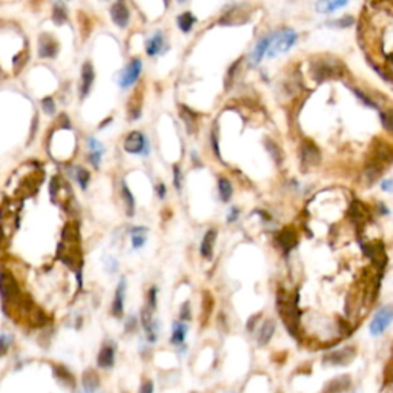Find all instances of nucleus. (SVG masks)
Masks as SVG:
<instances>
[{
  "instance_id": "nucleus-31",
  "label": "nucleus",
  "mask_w": 393,
  "mask_h": 393,
  "mask_svg": "<svg viewBox=\"0 0 393 393\" xmlns=\"http://www.w3.org/2000/svg\"><path fill=\"white\" fill-rule=\"evenodd\" d=\"M75 180L82 186V189H86L89 181V172L83 168H75Z\"/></svg>"
},
{
  "instance_id": "nucleus-7",
  "label": "nucleus",
  "mask_w": 393,
  "mask_h": 393,
  "mask_svg": "<svg viewBox=\"0 0 393 393\" xmlns=\"http://www.w3.org/2000/svg\"><path fill=\"white\" fill-rule=\"evenodd\" d=\"M59 53V43L50 34H42L38 38V56L43 59H54Z\"/></svg>"
},
{
  "instance_id": "nucleus-38",
  "label": "nucleus",
  "mask_w": 393,
  "mask_h": 393,
  "mask_svg": "<svg viewBox=\"0 0 393 393\" xmlns=\"http://www.w3.org/2000/svg\"><path fill=\"white\" fill-rule=\"evenodd\" d=\"M138 393H154V382H152L151 379L143 381V384H141Z\"/></svg>"
},
{
  "instance_id": "nucleus-15",
  "label": "nucleus",
  "mask_w": 393,
  "mask_h": 393,
  "mask_svg": "<svg viewBox=\"0 0 393 393\" xmlns=\"http://www.w3.org/2000/svg\"><path fill=\"white\" fill-rule=\"evenodd\" d=\"M275 329H277V324H275L273 320H266L261 327L258 329V333H257V344L260 347H264L266 344H269V341L272 339L273 333H275Z\"/></svg>"
},
{
  "instance_id": "nucleus-30",
  "label": "nucleus",
  "mask_w": 393,
  "mask_h": 393,
  "mask_svg": "<svg viewBox=\"0 0 393 393\" xmlns=\"http://www.w3.org/2000/svg\"><path fill=\"white\" fill-rule=\"evenodd\" d=\"M181 119L184 120V123H186V126H187V131H189V132H193L192 126L197 125V115H195L193 112H190L187 108H183V111H181Z\"/></svg>"
},
{
  "instance_id": "nucleus-48",
  "label": "nucleus",
  "mask_w": 393,
  "mask_h": 393,
  "mask_svg": "<svg viewBox=\"0 0 393 393\" xmlns=\"http://www.w3.org/2000/svg\"><path fill=\"white\" fill-rule=\"evenodd\" d=\"M123 393H128V391H123Z\"/></svg>"
},
{
  "instance_id": "nucleus-16",
  "label": "nucleus",
  "mask_w": 393,
  "mask_h": 393,
  "mask_svg": "<svg viewBox=\"0 0 393 393\" xmlns=\"http://www.w3.org/2000/svg\"><path fill=\"white\" fill-rule=\"evenodd\" d=\"M82 387H83V393H94L100 387V376L94 369H88L83 372Z\"/></svg>"
},
{
  "instance_id": "nucleus-2",
  "label": "nucleus",
  "mask_w": 393,
  "mask_h": 393,
  "mask_svg": "<svg viewBox=\"0 0 393 393\" xmlns=\"http://www.w3.org/2000/svg\"><path fill=\"white\" fill-rule=\"evenodd\" d=\"M278 310H280L281 318L284 320L287 330L295 336L298 332V320H300V313H298L295 300L289 298L286 295V292L280 293L278 295Z\"/></svg>"
},
{
  "instance_id": "nucleus-5",
  "label": "nucleus",
  "mask_w": 393,
  "mask_h": 393,
  "mask_svg": "<svg viewBox=\"0 0 393 393\" xmlns=\"http://www.w3.org/2000/svg\"><path fill=\"white\" fill-rule=\"evenodd\" d=\"M125 151L129 154H141V155H148L149 152V141L146 140V137L140 132V131H132L126 138H125V144H123Z\"/></svg>"
},
{
  "instance_id": "nucleus-43",
  "label": "nucleus",
  "mask_w": 393,
  "mask_h": 393,
  "mask_svg": "<svg viewBox=\"0 0 393 393\" xmlns=\"http://www.w3.org/2000/svg\"><path fill=\"white\" fill-rule=\"evenodd\" d=\"M238 215H240V211H238L237 208H232V211H230V214H229V217H227V221H229V223L237 221Z\"/></svg>"
},
{
  "instance_id": "nucleus-44",
  "label": "nucleus",
  "mask_w": 393,
  "mask_h": 393,
  "mask_svg": "<svg viewBox=\"0 0 393 393\" xmlns=\"http://www.w3.org/2000/svg\"><path fill=\"white\" fill-rule=\"evenodd\" d=\"M157 193H159L160 199H165V197H166V186L163 183L157 184Z\"/></svg>"
},
{
  "instance_id": "nucleus-10",
  "label": "nucleus",
  "mask_w": 393,
  "mask_h": 393,
  "mask_svg": "<svg viewBox=\"0 0 393 393\" xmlns=\"http://www.w3.org/2000/svg\"><path fill=\"white\" fill-rule=\"evenodd\" d=\"M111 17H112V20L117 26L126 28L128 23H129V17H131L126 4L125 2H115L111 7Z\"/></svg>"
},
{
  "instance_id": "nucleus-36",
  "label": "nucleus",
  "mask_w": 393,
  "mask_h": 393,
  "mask_svg": "<svg viewBox=\"0 0 393 393\" xmlns=\"http://www.w3.org/2000/svg\"><path fill=\"white\" fill-rule=\"evenodd\" d=\"M102 152H103V151H99V152H91V155H89V162L92 163V166H94L95 169H99V166H100Z\"/></svg>"
},
{
  "instance_id": "nucleus-17",
  "label": "nucleus",
  "mask_w": 393,
  "mask_h": 393,
  "mask_svg": "<svg viewBox=\"0 0 393 393\" xmlns=\"http://www.w3.org/2000/svg\"><path fill=\"white\" fill-rule=\"evenodd\" d=\"M53 372H54V378L65 387H69V388H75V378L74 375L65 367V366H54L53 367Z\"/></svg>"
},
{
  "instance_id": "nucleus-46",
  "label": "nucleus",
  "mask_w": 393,
  "mask_h": 393,
  "mask_svg": "<svg viewBox=\"0 0 393 393\" xmlns=\"http://www.w3.org/2000/svg\"><path fill=\"white\" fill-rule=\"evenodd\" d=\"M257 318H260V315H255V317H252L251 318V321L248 323V330H254V324H255V321H257Z\"/></svg>"
},
{
  "instance_id": "nucleus-27",
  "label": "nucleus",
  "mask_w": 393,
  "mask_h": 393,
  "mask_svg": "<svg viewBox=\"0 0 393 393\" xmlns=\"http://www.w3.org/2000/svg\"><path fill=\"white\" fill-rule=\"evenodd\" d=\"M53 19L57 25H62L66 22L68 19V13H66V8L63 4H56L54 5V13H53Z\"/></svg>"
},
{
  "instance_id": "nucleus-24",
  "label": "nucleus",
  "mask_w": 393,
  "mask_h": 393,
  "mask_svg": "<svg viewBox=\"0 0 393 393\" xmlns=\"http://www.w3.org/2000/svg\"><path fill=\"white\" fill-rule=\"evenodd\" d=\"M218 192H220V199L223 202H229L230 197H232V192H233V187H232V183L226 178V177H221L218 180Z\"/></svg>"
},
{
  "instance_id": "nucleus-8",
  "label": "nucleus",
  "mask_w": 393,
  "mask_h": 393,
  "mask_svg": "<svg viewBox=\"0 0 393 393\" xmlns=\"http://www.w3.org/2000/svg\"><path fill=\"white\" fill-rule=\"evenodd\" d=\"M125 292H126V280L122 278L119 286L115 289V297L112 301V307L111 312L115 318H122L123 317V307H125Z\"/></svg>"
},
{
  "instance_id": "nucleus-23",
  "label": "nucleus",
  "mask_w": 393,
  "mask_h": 393,
  "mask_svg": "<svg viewBox=\"0 0 393 393\" xmlns=\"http://www.w3.org/2000/svg\"><path fill=\"white\" fill-rule=\"evenodd\" d=\"M122 197H123V200H125V203H126V212H128V215L132 217L134 212H135V200H134V197H132V192L129 190V187H128V184H126L125 181L122 183Z\"/></svg>"
},
{
  "instance_id": "nucleus-33",
  "label": "nucleus",
  "mask_w": 393,
  "mask_h": 393,
  "mask_svg": "<svg viewBox=\"0 0 393 393\" xmlns=\"http://www.w3.org/2000/svg\"><path fill=\"white\" fill-rule=\"evenodd\" d=\"M151 312L155 310L157 307V289L155 287H151L149 292H148V306H146Z\"/></svg>"
},
{
  "instance_id": "nucleus-6",
  "label": "nucleus",
  "mask_w": 393,
  "mask_h": 393,
  "mask_svg": "<svg viewBox=\"0 0 393 393\" xmlns=\"http://www.w3.org/2000/svg\"><path fill=\"white\" fill-rule=\"evenodd\" d=\"M141 60L140 59H132L128 66L122 71L120 77H119V85L120 88H129L131 85H134L141 72Z\"/></svg>"
},
{
  "instance_id": "nucleus-35",
  "label": "nucleus",
  "mask_w": 393,
  "mask_h": 393,
  "mask_svg": "<svg viewBox=\"0 0 393 393\" xmlns=\"http://www.w3.org/2000/svg\"><path fill=\"white\" fill-rule=\"evenodd\" d=\"M42 108H43V111H45L46 114H54V111H56V103H54V100H53L51 97H46V99L42 100Z\"/></svg>"
},
{
  "instance_id": "nucleus-14",
  "label": "nucleus",
  "mask_w": 393,
  "mask_h": 393,
  "mask_svg": "<svg viewBox=\"0 0 393 393\" xmlns=\"http://www.w3.org/2000/svg\"><path fill=\"white\" fill-rule=\"evenodd\" d=\"M115 363V349L111 344H105L100 352H99V357H97V366L100 369H111L114 367Z\"/></svg>"
},
{
  "instance_id": "nucleus-25",
  "label": "nucleus",
  "mask_w": 393,
  "mask_h": 393,
  "mask_svg": "<svg viewBox=\"0 0 393 393\" xmlns=\"http://www.w3.org/2000/svg\"><path fill=\"white\" fill-rule=\"evenodd\" d=\"M177 22H178V28H180L183 32H189V31L192 29L193 23L197 22V19H195V16H193L192 13L187 11V13H183L181 16H178Z\"/></svg>"
},
{
  "instance_id": "nucleus-21",
  "label": "nucleus",
  "mask_w": 393,
  "mask_h": 393,
  "mask_svg": "<svg viewBox=\"0 0 393 393\" xmlns=\"http://www.w3.org/2000/svg\"><path fill=\"white\" fill-rule=\"evenodd\" d=\"M269 43H270V34H269V35H264L263 38H260V40L257 42V45H255V48H254V51H252V56H251L254 65L260 63L261 59L266 56L267 48H269Z\"/></svg>"
},
{
  "instance_id": "nucleus-13",
  "label": "nucleus",
  "mask_w": 393,
  "mask_h": 393,
  "mask_svg": "<svg viewBox=\"0 0 393 393\" xmlns=\"http://www.w3.org/2000/svg\"><path fill=\"white\" fill-rule=\"evenodd\" d=\"M94 78H95L94 66L91 65V62H86L82 68V86H80V97L82 99H85L89 94L91 86L94 83Z\"/></svg>"
},
{
  "instance_id": "nucleus-26",
  "label": "nucleus",
  "mask_w": 393,
  "mask_h": 393,
  "mask_svg": "<svg viewBox=\"0 0 393 393\" xmlns=\"http://www.w3.org/2000/svg\"><path fill=\"white\" fill-rule=\"evenodd\" d=\"M132 233V248L134 249H140L143 248V244L146 243V227H135L131 230Z\"/></svg>"
},
{
  "instance_id": "nucleus-29",
  "label": "nucleus",
  "mask_w": 393,
  "mask_h": 393,
  "mask_svg": "<svg viewBox=\"0 0 393 393\" xmlns=\"http://www.w3.org/2000/svg\"><path fill=\"white\" fill-rule=\"evenodd\" d=\"M11 346H13V336L10 333L0 335V358L7 355L11 349Z\"/></svg>"
},
{
  "instance_id": "nucleus-37",
  "label": "nucleus",
  "mask_w": 393,
  "mask_h": 393,
  "mask_svg": "<svg viewBox=\"0 0 393 393\" xmlns=\"http://www.w3.org/2000/svg\"><path fill=\"white\" fill-rule=\"evenodd\" d=\"M174 184H175L177 190H180V189H181V172H180V168H178V165H175V166H174Z\"/></svg>"
},
{
  "instance_id": "nucleus-22",
  "label": "nucleus",
  "mask_w": 393,
  "mask_h": 393,
  "mask_svg": "<svg viewBox=\"0 0 393 393\" xmlns=\"http://www.w3.org/2000/svg\"><path fill=\"white\" fill-rule=\"evenodd\" d=\"M187 335V326L181 321H175L172 326V336H171V344L174 346H180L184 342Z\"/></svg>"
},
{
  "instance_id": "nucleus-9",
  "label": "nucleus",
  "mask_w": 393,
  "mask_h": 393,
  "mask_svg": "<svg viewBox=\"0 0 393 393\" xmlns=\"http://www.w3.org/2000/svg\"><path fill=\"white\" fill-rule=\"evenodd\" d=\"M352 387V378L350 375H339L330 381L326 382L323 393H344Z\"/></svg>"
},
{
  "instance_id": "nucleus-28",
  "label": "nucleus",
  "mask_w": 393,
  "mask_h": 393,
  "mask_svg": "<svg viewBox=\"0 0 393 393\" xmlns=\"http://www.w3.org/2000/svg\"><path fill=\"white\" fill-rule=\"evenodd\" d=\"M344 5H347V2H342V0L341 2H321V4H317V10L327 14V13H333L335 10L344 7Z\"/></svg>"
},
{
  "instance_id": "nucleus-3",
  "label": "nucleus",
  "mask_w": 393,
  "mask_h": 393,
  "mask_svg": "<svg viewBox=\"0 0 393 393\" xmlns=\"http://www.w3.org/2000/svg\"><path fill=\"white\" fill-rule=\"evenodd\" d=\"M357 357V349L347 346L344 349H338V350H332L329 353H326L323 363L327 366H347L350 364Z\"/></svg>"
},
{
  "instance_id": "nucleus-4",
  "label": "nucleus",
  "mask_w": 393,
  "mask_h": 393,
  "mask_svg": "<svg viewBox=\"0 0 393 393\" xmlns=\"http://www.w3.org/2000/svg\"><path fill=\"white\" fill-rule=\"evenodd\" d=\"M391 318H393V312H391V307L390 306H384L381 307L376 313L375 317L369 326V330L373 336H379L381 333L385 332V329L390 326L391 323Z\"/></svg>"
},
{
  "instance_id": "nucleus-34",
  "label": "nucleus",
  "mask_w": 393,
  "mask_h": 393,
  "mask_svg": "<svg viewBox=\"0 0 393 393\" xmlns=\"http://www.w3.org/2000/svg\"><path fill=\"white\" fill-rule=\"evenodd\" d=\"M190 318H192V315H190V304L186 301L181 306V310H180V320H181V323H184V321H189Z\"/></svg>"
},
{
  "instance_id": "nucleus-40",
  "label": "nucleus",
  "mask_w": 393,
  "mask_h": 393,
  "mask_svg": "<svg viewBox=\"0 0 393 393\" xmlns=\"http://www.w3.org/2000/svg\"><path fill=\"white\" fill-rule=\"evenodd\" d=\"M88 144H89V149H91L92 152L103 151V149H102V144H100V141H97L94 137H89V138H88Z\"/></svg>"
},
{
  "instance_id": "nucleus-41",
  "label": "nucleus",
  "mask_w": 393,
  "mask_h": 393,
  "mask_svg": "<svg viewBox=\"0 0 393 393\" xmlns=\"http://www.w3.org/2000/svg\"><path fill=\"white\" fill-rule=\"evenodd\" d=\"M59 187H60V184H59V177H54V178L51 180V184H50V193H51L53 197H56Z\"/></svg>"
},
{
  "instance_id": "nucleus-1",
  "label": "nucleus",
  "mask_w": 393,
  "mask_h": 393,
  "mask_svg": "<svg viewBox=\"0 0 393 393\" xmlns=\"http://www.w3.org/2000/svg\"><path fill=\"white\" fill-rule=\"evenodd\" d=\"M297 42V32L290 28H283L270 34V43L266 56L273 59L281 53L289 51Z\"/></svg>"
},
{
  "instance_id": "nucleus-18",
  "label": "nucleus",
  "mask_w": 393,
  "mask_h": 393,
  "mask_svg": "<svg viewBox=\"0 0 393 393\" xmlns=\"http://www.w3.org/2000/svg\"><path fill=\"white\" fill-rule=\"evenodd\" d=\"M165 45V37L162 31H157L152 37L148 38L146 42V54L148 56H157Z\"/></svg>"
},
{
  "instance_id": "nucleus-45",
  "label": "nucleus",
  "mask_w": 393,
  "mask_h": 393,
  "mask_svg": "<svg viewBox=\"0 0 393 393\" xmlns=\"http://www.w3.org/2000/svg\"><path fill=\"white\" fill-rule=\"evenodd\" d=\"M381 186H382V189H384V190H387V192H390V190H391V181H390V180H385V181H382V183H381Z\"/></svg>"
},
{
  "instance_id": "nucleus-39",
  "label": "nucleus",
  "mask_w": 393,
  "mask_h": 393,
  "mask_svg": "<svg viewBox=\"0 0 393 393\" xmlns=\"http://www.w3.org/2000/svg\"><path fill=\"white\" fill-rule=\"evenodd\" d=\"M353 92H355V94H357V95H358V97H360V99H361V100L366 103V105H369V106H372V108H376V103H375V102H372V100H370V99H369L366 94H363L360 89H353Z\"/></svg>"
},
{
  "instance_id": "nucleus-47",
  "label": "nucleus",
  "mask_w": 393,
  "mask_h": 393,
  "mask_svg": "<svg viewBox=\"0 0 393 393\" xmlns=\"http://www.w3.org/2000/svg\"><path fill=\"white\" fill-rule=\"evenodd\" d=\"M135 324H137V321H135V320H134V318H131V321H129V324H128V332H129V330H132V329H134V326H135Z\"/></svg>"
},
{
  "instance_id": "nucleus-19",
  "label": "nucleus",
  "mask_w": 393,
  "mask_h": 393,
  "mask_svg": "<svg viewBox=\"0 0 393 393\" xmlns=\"http://www.w3.org/2000/svg\"><path fill=\"white\" fill-rule=\"evenodd\" d=\"M278 243H280L281 249L284 251V254H289L297 246V235H295V232L290 227L284 229L278 235Z\"/></svg>"
},
{
  "instance_id": "nucleus-20",
  "label": "nucleus",
  "mask_w": 393,
  "mask_h": 393,
  "mask_svg": "<svg viewBox=\"0 0 393 393\" xmlns=\"http://www.w3.org/2000/svg\"><path fill=\"white\" fill-rule=\"evenodd\" d=\"M215 238H217V230L215 229H209L205 235V238L202 241V255L205 258H212L214 254V244H215Z\"/></svg>"
},
{
  "instance_id": "nucleus-42",
  "label": "nucleus",
  "mask_w": 393,
  "mask_h": 393,
  "mask_svg": "<svg viewBox=\"0 0 393 393\" xmlns=\"http://www.w3.org/2000/svg\"><path fill=\"white\" fill-rule=\"evenodd\" d=\"M381 119H382V122H384V126H385V129H387V131H390V129H391V119H390V112H388V114H384V112H381Z\"/></svg>"
},
{
  "instance_id": "nucleus-32",
  "label": "nucleus",
  "mask_w": 393,
  "mask_h": 393,
  "mask_svg": "<svg viewBox=\"0 0 393 393\" xmlns=\"http://www.w3.org/2000/svg\"><path fill=\"white\" fill-rule=\"evenodd\" d=\"M353 23H355V19L350 17V16H346V17H342V19L329 22L327 25H329V26H338V28H347V26H350V25H353Z\"/></svg>"
},
{
  "instance_id": "nucleus-11",
  "label": "nucleus",
  "mask_w": 393,
  "mask_h": 393,
  "mask_svg": "<svg viewBox=\"0 0 393 393\" xmlns=\"http://www.w3.org/2000/svg\"><path fill=\"white\" fill-rule=\"evenodd\" d=\"M141 326L146 332L148 341L155 342L157 341V330H159V323L152 320V312L148 307H144L141 310Z\"/></svg>"
},
{
  "instance_id": "nucleus-12",
  "label": "nucleus",
  "mask_w": 393,
  "mask_h": 393,
  "mask_svg": "<svg viewBox=\"0 0 393 393\" xmlns=\"http://www.w3.org/2000/svg\"><path fill=\"white\" fill-rule=\"evenodd\" d=\"M301 159H303V163L309 168V166H315L320 163L321 160V154L318 151V148L310 143V141H304L303 144V149H301Z\"/></svg>"
}]
</instances>
